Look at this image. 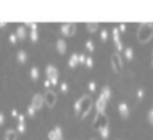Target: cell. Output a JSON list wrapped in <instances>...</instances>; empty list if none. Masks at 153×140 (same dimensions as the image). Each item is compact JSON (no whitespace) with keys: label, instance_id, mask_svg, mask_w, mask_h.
I'll return each mask as SVG.
<instances>
[{"label":"cell","instance_id":"cell-15","mask_svg":"<svg viewBox=\"0 0 153 140\" xmlns=\"http://www.w3.org/2000/svg\"><path fill=\"white\" fill-rule=\"evenodd\" d=\"M18 139V134L15 130H7L4 133V140H16Z\"/></svg>","mask_w":153,"mask_h":140},{"label":"cell","instance_id":"cell-32","mask_svg":"<svg viewBox=\"0 0 153 140\" xmlns=\"http://www.w3.org/2000/svg\"><path fill=\"white\" fill-rule=\"evenodd\" d=\"M53 130H55V133H56L58 137H62V128H61V127H55Z\"/></svg>","mask_w":153,"mask_h":140},{"label":"cell","instance_id":"cell-45","mask_svg":"<svg viewBox=\"0 0 153 140\" xmlns=\"http://www.w3.org/2000/svg\"><path fill=\"white\" fill-rule=\"evenodd\" d=\"M152 66H153V61H152Z\"/></svg>","mask_w":153,"mask_h":140},{"label":"cell","instance_id":"cell-30","mask_svg":"<svg viewBox=\"0 0 153 140\" xmlns=\"http://www.w3.org/2000/svg\"><path fill=\"white\" fill-rule=\"evenodd\" d=\"M16 130H18V133H25V124H18Z\"/></svg>","mask_w":153,"mask_h":140},{"label":"cell","instance_id":"cell-16","mask_svg":"<svg viewBox=\"0 0 153 140\" xmlns=\"http://www.w3.org/2000/svg\"><path fill=\"white\" fill-rule=\"evenodd\" d=\"M15 34H16V37H18V39H21V40H22V39H25V36H27V31H25V27H22V25H19V27L16 28V33H15Z\"/></svg>","mask_w":153,"mask_h":140},{"label":"cell","instance_id":"cell-3","mask_svg":"<svg viewBox=\"0 0 153 140\" xmlns=\"http://www.w3.org/2000/svg\"><path fill=\"white\" fill-rule=\"evenodd\" d=\"M94 127H95L97 130H100L102 127H108V119H107L105 113H97L95 121H94Z\"/></svg>","mask_w":153,"mask_h":140},{"label":"cell","instance_id":"cell-1","mask_svg":"<svg viewBox=\"0 0 153 140\" xmlns=\"http://www.w3.org/2000/svg\"><path fill=\"white\" fill-rule=\"evenodd\" d=\"M91 107H92V98L89 95H83L74 103V110L79 118H85L89 113Z\"/></svg>","mask_w":153,"mask_h":140},{"label":"cell","instance_id":"cell-9","mask_svg":"<svg viewBox=\"0 0 153 140\" xmlns=\"http://www.w3.org/2000/svg\"><path fill=\"white\" fill-rule=\"evenodd\" d=\"M119 113L122 115L123 119H126V118L129 116V107H128L126 103H120V104H119Z\"/></svg>","mask_w":153,"mask_h":140},{"label":"cell","instance_id":"cell-14","mask_svg":"<svg viewBox=\"0 0 153 140\" xmlns=\"http://www.w3.org/2000/svg\"><path fill=\"white\" fill-rule=\"evenodd\" d=\"M100 97H101V98H104L105 101H108V100H110V97H111V91H110V88H108V87H104V88L101 90Z\"/></svg>","mask_w":153,"mask_h":140},{"label":"cell","instance_id":"cell-46","mask_svg":"<svg viewBox=\"0 0 153 140\" xmlns=\"http://www.w3.org/2000/svg\"><path fill=\"white\" fill-rule=\"evenodd\" d=\"M92 140H94V139H92Z\"/></svg>","mask_w":153,"mask_h":140},{"label":"cell","instance_id":"cell-24","mask_svg":"<svg viewBox=\"0 0 153 140\" xmlns=\"http://www.w3.org/2000/svg\"><path fill=\"white\" fill-rule=\"evenodd\" d=\"M25 27H30L31 31H37V24L36 22H25Z\"/></svg>","mask_w":153,"mask_h":140},{"label":"cell","instance_id":"cell-44","mask_svg":"<svg viewBox=\"0 0 153 140\" xmlns=\"http://www.w3.org/2000/svg\"><path fill=\"white\" fill-rule=\"evenodd\" d=\"M56 140H62V137H58V139H56Z\"/></svg>","mask_w":153,"mask_h":140},{"label":"cell","instance_id":"cell-22","mask_svg":"<svg viewBox=\"0 0 153 140\" xmlns=\"http://www.w3.org/2000/svg\"><path fill=\"white\" fill-rule=\"evenodd\" d=\"M85 48H86V51H89V52H92L95 46H94V42L92 40H86V43H85Z\"/></svg>","mask_w":153,"mask_h":140},{"label":"cell","instance_id":"cell-7","mask_svg":"<svg viewBox=\"0 0 153 140\" xmlns=\"http://www.w3.org/2000/svg\"><path fill=\"white\" fill-rule=\"evenodd\" d=\"M43 103H45V98L42 94H34L33 98H31V106L36 109V110H40L43 107Z\"/></svg>","mask_w":153,"mask_h":140},{"label":"cell","instance_id":"cell-40","mask_svg":"<svg viewBox=\"0 0 153 140\" xmlns=\"http://www.w3.org/2000/svg\"><path fill=\"white\" fill-rule=\"evenodd\" d=\"M152 121H153V109L149 112V122H152Z\"/></svg>","mask_w":153,"mask_h":140},{"label":"cell","instance_id":"cell-8","mask_svg":"<svg viewBox=\"0 0 153 140\" xmlns=\"http://www.w3.org/2000/svg\"><path fill=\"white\" fill-rule=\"evenodd\" d=\"M111 33H113V40H114V43H116V49H117V51H122V49H123V45H122V42H120V39H119V28L114 27Z\"/></svg>","mask_w":153,"mask_h":140},{"label":"cell","instance_id":"cell-28","mask_svg":"<svg viewBox=\"0 0 153 140\" xmlns=\"http://www.w3.org/2000/svg\"><path fill=\"white\" fill-rule=\"evenodd\" d=\"M48 139H49V140H56V139H58V136H56L55 130H52V131H49V134H48Z\"/></svg>","mask_w":153,"mask_h":140},{"label":"cell","instance_id":"cell-18","mask_svg":"<svg viewBox=\"0 0 153 140\" xmlns=\"http://www.w3.org/2000/svg\"><path fill=\"white\" fill-rule=\"evenodd\" d=\"M98 27H100V24H98V22H88V24H86L88 31H97V30H98Z\"/></svg>","mask_w":153,"mask_h":140},{"label":"cell","instance_id":"cell-42","mask_svg":"<svg viewBox=\"0 0 153 140\" xmlns=\"http://www.w3.org/2000/svg\"><path fill=\"white\" fill-rule=\"evenodd\" d=\"M3 122H4V115L0 113V124H3Z\"/></svg>","mask_w":153,"mask_h":140},{"label":"cell","instance_id":"cell-31","mask_svg":"<svg viewBox=\"0 0 153 140\" xmlns=\"http://www.w3.org/2000/svg\"><path fill=\"white\" fill-rule=\"evenodd\" d=\"M9 40H10V43H16V40H18V37H16V34H9Z\"/></svg>","mask_w":153,"mask_h":140},{"label":"cell","instance_id":"cell-11","mask_svg":"<svg viewBox=\"0 0 153 140\" xmlns=\"http://www.w3.org/2000/svg\"><path fill=\"white\" fill-rule=\"evenodd\" d=\"M45 73H46L48 79L58 76V70H56V67H55V66H48V67H46V70H45Z\"/></svg>","mask_w":153,"mask_h":140},{"label":"cell","instance_id":"cell-27","mask_svg":"<svg viewBox=\"0 0 153 140\" xmlns=\"http://www.w3.org/2000/svg\"><path fill=\"white\" fill-rule=\"evenodd\" d=\"M85 64H86L88 69H91V67L94 66V60H92V57H86V63H85Z\"/></svg>","mask_w":153,"mask_h":140},{"label":"cell","instance_id":"cell-43","mask_svg":"<svg viewBox=\"0 0 153 140\" xmlns=\"http://www.w3.org/2000/svg\"><path fill=\"white\" fill-rule=\"evenodd\" d=\"M3 27H6V22L4 21H0V28H3Z\"/></svg>","mask_w":153,"mask_h":140},{"label":"cell","instance_id":"cell-29","mask_svg":"<svg viewBox=\"0 0 153 140\" xmlns=\"http://www.w3.org/2000/svg\"><path fill=\"white\" fill-rule=\"evenodd\" d=\"M27 112H28V116H34V113H36V109H34V107L30 104V106H28V109H27Z\"/></svg>","mask_w":153,"mask_h":140},{"label":"cell","instance_id":"cell-5","mask_svg":"<svg viewBox=\"0 0 153 140\" xmlns=\"http://www.w3.org/2000/svg\"><path fill=\"white\" fill-rule=\"evenodd\" d=\"M61 33L64 36H73L76 33V22H67L61 25Z\"/></svg>","mask_w":153,"mask_h":140},{"label":"cell","instance_id":"cell-6","mask_svg":"<svg viewBox=\"0 0 153 140\" xmlns=\"http://www.w3.org/2000/svg\"><path fill=\"white\" fill-rule=\"evenodd\" d=\"M122 60H120V55L117 54V52H114L113 55H111V67H113V70L116 72V73H119L120 70H122Z\"/></svg>","mask_w":153,"mask_h":140},{"label":"cell","instance_id":"cell-41","mask_svg":"<svg viewBox=\"0 0 153 140\" xmlns=\"http://www.w3.org/2000/svg\"><path fill=\"white\" fill-rule=\"evenodd\" d=\"M10 113H12V116H13V118H18V115H19V113H18V112H16L15 109H13V110H12Z\"/></svg>","mask_w":153,"mask_h":140},{"label":"cell","instance_id":"cell-21","mask_svg":"<svg viewBox=\"0 0 153 140\" xmlns=\"http://www.w3.org/2000/svg\"><path fill=\"white\" fill-rule=\"evenodd\" d=\"M125 58H126V60H132V58H134V51H132V48H126V49H125Z\"/></svg>","mask_w":153,"mask_h":140},{"label":"cell","instance_id":"cell-17","mask_svg":"<svg viewBox=\"0 0 153 140\" xmlns=\"http://www.w3.org/2000/svg\"><path fill=\"white\" fill-rule=\"evenodd\" d=\"M77 64H79V55H77V54H73V55L70 57V60H68V66H70L71 69H74Z\"/></svg>","mask_w":153,"mask_h":140},{"label":"cell","instance_id":"cell-26","mask_svg":"<svg viewBox=\"0 0 153 140\" xmlns=\"http://www.w3.org/2000/svg\"><path fill=\"white\" fill-rule=\"evenodd\" d=\"M30 39H31L33 42H37V40H39V34H37V31H31V33H30Z\"/></svg>","mask_w":153,"mask_h":140},{"label":"cell","instance_id":"cell-39","mask_svg":"<svg viewBox=\"0 0 153 140\" xmlns=\"http://www.w3.org/2000/svg\"><path fill=\"white\" fill-rule=\"evenodd\" d=\"M45 87H46L48 90H49V87H52V84H51V81H49V79H46V81H45Z\"/></svg>","mask_w":153,"mask_h":140},{"label":"cell","instance_id":"cell-25","mask_svg":"<svg viewBox=\"0 0 153 140\" xmlns=\"http://www.w3.org/2000/svg\"><path fill=\"white\" fill-rule=\"evenodd\" d=\"M100 37H101L102 42H105L107 40V37H108V33H107V30L104 28V30H101V33H100Z\"/></svg>","mask_w":153,"mask_h":140},{"label":"cell","instance_id":"cell-38","mask_svg":"<svg viewBox=\"0 0 153 140\" xmlns=\"http://www.w3.org/2000/svg\"><path fill=\"white\" fill-rule=\"evenodd\" d=\"M143 95H144V91L140 88V90L137 91V97H138V98H143Z\"/></svg>","mask_w":153,"mask_h":140},{"label":"cell","instance_id":"cell-13","mask_svg":"<svg viewBox=\"0 0 153 140\" xmlns=\"http://www.w3.org/2000/svg\"><path fill=\"white\" fill-rule=\"evenodd\" d=\"M65 49H67L65 40H62V39H58V40H56V51H58L59 54H64V52H65Z\"/></svg>","mask_w":153,"mask_h":140},{"label":"cell","instance_id":"cell-35","mask_svg":"<svg viewBox=\"0 0 153 140\" xmlns=\"http://www.w3.org/2000/svg\"><path fill=\"white\" fill-rule=\"evenodd\" d=\"M49 81H51L52 87H55V85H58V76H55V78H51Z\"/></svg>","mask_w":153,"mask_h":140},{"label":"cell","instance_id":"cell-37","mask_svg":"<svg viewBox=\"0 0 153 140\" xmlns=\"http://www.w3.org/2000/svg\"><path fill=\"white\" fill-rule=\"evenodd\" d=\"M117 28H119V31H122V33H123V31H126V25H125V24H120Z\"/></svg>","mask_w":153,"mask_h":140},{"label":"cell","instance_id":"cell-33","mask_svg":"<svg viewBox=\"0 0 153 140\" xmlns=\"http://www.w3.org/2000/svg\"><path fill=\"white\" fill-rule=\"evenodd\" d=\"M85 63H86V57L83 54H80L79 55V64H85Z\"/></svg>","mask_w":153,"mask_h":140},{"label":"cell","instance_id":"cell-4","mask_svg":"<svg viewBox=\"0 0 153 140\" xmlns=\"http://www.w3.org/2000/svg\"><path fill=\"white\" fill-rule=\"evenodd\" d=\"M43 98H45V103H46L49 107H53L55 103H56V94L53 93L52 90H46L45 94H43Z\"/></svg>","mask_w":153,"mask_h":140},{"label":"cell","instance_id":"cell-10","mask_svg":"<svg viewBox=\"0 0 153 140\" xmlns=\"http://www.w3.org/2000/svg\"><path fill=\"white\" fill-rule=\"evenodd\" d=\"M105 100L104 98H98L97 100V104H95V109H97V113H104V110H105Z\"/></svg>","mask_w":153,"mask_h":140},{"label":"cell","instance_id":"cell-36","mask_svg":"<svg viewBox=\"0 0 153 140\" xmlns=\"http://www.w3.org/2000/svg\"><path fill=\"white\" fill-rule=\"evenodd\" d=\"M24 121H25V116L24 115H18V124H24Z\"/></svg>","mask_w":153,"mask_h":140},{"label":"cell","instance_id":"cell-23","mask_svg":"<svg viewBox=\"0 0 153 140\" xmlns=\"http://www.w3.org/2000/svg\"><path fill=\"white\" fill-rule=\"evenodd\" d=\"M59 88H61V93L62 94H67V91H68V84L67 82H61Z\"/></svg>","mask_w":153,"mask_h":140},{"label":"cell","instance_id":"cell-12","mask_svg":"<svg viewBox=\"0 0 153 140\" xmlns=\"http://www.w3.org/2000/svg\"><path fill=\"white\" fill-rule=\"evenodd\" d=\"M16 60H18V63H21V64H24V63H27V60H28V55H27V52L25 51H18V54H16Z\"/></svg>","mask_w":153,"mask_h":140},{"label":"cell","instance_id":"cell-20","mask_svg":"<svg viewBox=\"0 0 153 140\" xmlns=\"http://www.w3.org/2000/svg\"><path fill=\"white\" fill-rule=\"evenodd\" d=\"M98 131H100V134H101L102 139H107V137H108V134H110V130H108V127H102V128H100Z\"/></svg>","mask_w":153,"mask_h":140},{"label":"cell","instance_id":"cell-2","mask_svg":"<svg viewBox=\"0 0 153 140\" xmlns=\"http://www.w3.org/2000/svg\"><path fill=\"white\" fill-rule=\"evenodd\" d=\"M153 37V22H143L138 27L137 31V39L140 43H147Z\"/></svg>","mask_w":153,"mask_h":140},{"label":"cell","instance_id":"cell-34","mask_svg":"<svg viewBox=\"0 0 153 140\" xmlns=\"http://www.w3.org/2000/svg\"><path fill=\"white\" fill-rule=\"evenodd\" d=\"M88 88H89V91H95V88H97L95 82H94V81H91V82H89V85H88Z\"/></svg>","mask_w":153,"mask_h":140},{"label":"cell","instance_id":"cell-19","mask_svg":"<svg viewBox=\"0 0 153 140\" xmlns=\"http://www.w3.org/2000/svg\"><path fill=\"white\" fill-rule=\"evenodd\" d=\"M30 76H31V79L36 81V79L39 78V69H37V67H31V69H30Z\"/></svg>","mask_w":153,"mask_h":140}]
</instances>
